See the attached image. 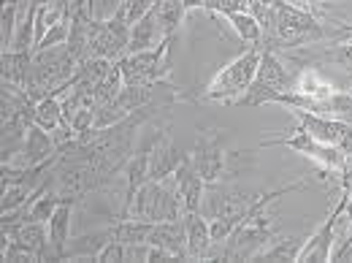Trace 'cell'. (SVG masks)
<instances>
[{
  "mask_svg": "<svg viewBox=\"0 0 352 263\" xmlns=\"http://www.w3.org/2000/svg\"><path fill=\"white\" fill-rule=\"evenodd\" d=\"M261 46H250L247 52H241L239 57H233L228 65H222L220 71L198 90H184L182 101L190 103H201V101H220V103H233L236 98H241L250 85L255 82L258 65H261Z\"/></svg>",
  "mask_w": 352,
  "mask_h": 263,
  "instance_id": "obj_1",
  "label": "cell"
},
{
  "mask_svg": "<svg viewBox=\"0 0 352 263\" xmlns=\"http://www.w3.org/2000/svg\"><path fill=\"white\" fill-rule=\"evenodd\" d=\"M296 85V74H290L279 57V52L263 49L261 52V65L255 74V82L250 85V90L236 98L233 103H228V109H258L265 103H274V98L279 92H290Z\"/></svg>",
  "mask_w": 352,
  "mask_h": 263,
  "instance_id": "obj_2",
  "label": "cell"
},
{
  "mask_svg": "<svg viewBox=\"0 0 352 263\" xmlns=\"http://www.w3.org/2000/svg\"><path fill=\"white\" fill-rule=\"evenodd\" d=\"M128 218L146 220V222H163V220L184 218V204L176 190L174 176L168 179H149L141 185L133 196V204L128 209Z\"/></svg>",
  "mask_w": 352,
  "mask_h": 263,
  "instance_id": "obj_3",
  "label": "cell"
},
{
  "mask_svg": "<svg viewBox=\"0 0 352 263\" xmlns=\"http://www.w3.org/2000/svg\"><path fill=\"white\" fill-rule=\"evenodd\" d=\"M258 147H287V149H293V152L309 158L311 163H317V166H320V176L339 174V171L344 169V163H347V155H344L339 147L317 141L314 136H309V131L301 123H296L290 131L279 133V136L261 138Z\"/></svg>",
  "mask_w": 352,
  "mask_h": 263,
  "instance_id": "obj_4",
  "label": "cell"
},
{
  "mask_svg": "<svg viewBox=\"0 0 352 263\" xmlns=\"http://www.w3.org/2000/svg\"><path fill=\"white\" fill-rule=\"evenodd\" d=\"M176 36H168L166 41L155 49L146 52H135V54H125L120 63L122 68V79L125 85H157V82H168L171 74V49H174Z\"/></svg>",
  "mask_w": 352,
  "mask_h": 263,
  "instance_id": "obj_5",
  "label": "cell"
},
{
  "mask_svg": "<svg viewBox=\"0 0 352 263\" xmlns=\"http://www.w3.org/2000/svg\"><path fill=\"white\" fill-rule=\"evenodd\" d=\"M261 193H247L233 182H206V196H204V207L201 212L209 220H228L233 228L244 220L247 209L255 204Z\"/></svg>",
  "mask_w": 352,
  "mask_h": 263,
  "instance_id": "obj_6",
  "label": "cell"
},
{
  "mask_svg": "<svg viewBox=\"0 0 352 263\" xmlns=\"http://www.w3.org/2000/svg\"><path fill=\"white\" fill-rule=\"evenodd\" d=\"M131 44V25L128 19L117 11L111 19L95 22L92 30V44H89V57H106V60H122L128 54Z\"/></svg>",
  "mask_w": 352,
  "mask_h": 263,
  "instance_id": "obj_7",
  "label": "cell"
},
{
  "mask_svg": "<svg viewBox=\"0 0 352 263\" xmlns=\"http://www.w3.org/2000/svg\"><path fill=\"white\" fill-rule=\"evenodd\" d=\"M287 63H296L298 68H317V65H333L342 71L352 74V44H309L301 49H290L285 52Z\"/></svg>",
  "mask_w": 352,
  "mask_h": 263,
  "instance_id": "obj_8",
  "label": "cell"
},
{
  "mask_svg": "<svg viewBox=\"0 0 352 263\" xmlns=\"http://www.w3.org/2000/svg\"><path fill=\"white\" fill-rule=\"evenodd\" d=\"M347 201H350V196L339 190V201H336V207L331 209V215L325 218V222H322V225H320L314 233H309V236H307V244H304V250H301V258H298V263H307V261L325 263V261H331V255H333V242H336V236H333V233H336V222H339V218L344 215Z\"/></svg>",
  "mask_w": 352,
  "mask_h": 263,
  "instance_id": "obj_9",
  "label": "cell"
},
{
  "mask_svg": "<svg viewBox=\"0 0 352 263\" xmlns=\"http://www.w3.org/2000/svg\"><path fill=\"white\" fill-rule=\"evenodd\" d=\"M225 133H201L195 141V149L190 152V160L204 182H217L225 176Z\"/></svg>",
  "mask_w": 352,
  "mask_h": 263,
  "instance_id": "obj_10",
  "label": "cell"
},
{
  "mask_svg": "<svg viewBox=\"0 0 352 263\" xmlns=\"http://www.w3.org/2000/svg\"><path fill=\"white\" fill-rule=\"evenodd\" d=\"M184 152H179V147L174 144L168 128H160L155 133V138L149 141V174L152 179H168L174 176V171L182 166Z\"/></svg>",
  "mask_w": 352,
  "mask_h": 263,
  "instance_id": "obj_11",
  "label": "cell"
},
{
  "mask_svg": "<svg viewBox=\"0 0 352 263\" xmlns=\"http://www.w3.org/2000/svg\"><path fill=\"white\" fill-rule=\"evenodd\" d=\"M146 244H155V247L171 253L176 261H190V258H187V231H184V218L155 222L152 231H149V236H146Z\"/></svg>",
  "mask_w": 352,
  "mask_h": 263,
  "instance_id": "obj_12",
  "label": "cell"
},
{
  "mask_svg": "<svg viewBox=\"0 0 352 263\" xmlns=\"http://www.w3.org/2000/svg\"><path fill=\"white\" fill-rule=\"evenodd\" d=\"M176 190L182 196V204H184V212H201L204 207V196H206V182L201 179V174L195 171L190 155H184L182 166L174 171Z\"/></svg>",
  "mask_w": 352,
  "mask_h": 263,
  "instance_id": "obj_13",
  "label": "cell"
},
{
  "mask_svg": "<svg viewBox=\"0 0 352 263\" xmlns=\"http://www.w3.org/2000/svg\"><path fill=\"white\" fill-rule=\"evenodd\" d=\"M74 207L76 201L65 198L54 215L49 218V244H52V261H65L68 258V242H71V222H74Z\"/></svg>",
  "mask_w": 352,
  "mask_h": 263,
  "instance_id": "obj_14",
  "label": "cell"
},
{
  "mask_svg": "<svg viewBox=\"0 0 352 263\" xmlns=\"http://www.w3.org/2000/svg\"><path fill=\"white\" fill-rule=\"evenodd\" d=\"M184 231H187V258H209L214 239H212V225L204 212H184Z\"/></svg>",
  "mask_w": 352,
  "mask_h": 263,
  "instance_id": "obj_15",
  "label": "cell"
},
{
  "mask_svg": "<svg viewBox=\"0 0 352 263\" xmlns=\"http://www.w3.org/2000/svg\"><path fill=\"white\" fill-rule=\"evenodd\" d=\"M57 155V141L49 131H44L41 125L30 123L28 128V138L22 147V155L16 158L19 166H41L46 160H52Z\"/></svg>",
  "mask_w": 352,
  "mask_h": 263,
  "instance_id": "obj_16",
  "label": "cell"
},
{
  "mask_svg": "<svg viewBox=\"0 0 352 263\" xmlns=\"http://www.w3.org/2000/svg\"><path fill=\"white\" fill-rule=\"evenodd\" d=\"M166 41V33L155 17V8L141 17L138 22L131 25V44H128V54H135V52H146V49H155Z\"/></svg>",
  "mask_w": 352,
  "mask_h": 263,
  "instance_id": "obj_17",
  "label": "cell"
},
{
  "mask_svg": "<svg viewBox=\"0 0 352 263\" xmlns=\"http://www.w3.org/2000/svg\"><path fill=\"white\" fill-rule=\"evenodd\" d=\"M0 63H3V82L6 85H16L22 90L28 87L30 74H33V49H28V52L8 49V52H3Z\"/></svg>",
  "mask_w": 352,
  "mask_h": 263,
  "instance_id": "obj_18",
  "label": "cell"
},
{
  "mask_svg": "<svg viewBox=\"0 0 352 263\" xmlns=\"http://www.w3.org/2000/svg\"><path fill=\"white\" fill-rule=\"evenodd\" d=\"M71 87H74V79H71ZM71 87H63V90H57V92H52V95H46V98H41V101L36 103L33 123H36V125H41V128L49 131V133H54L57 128H63V125H65L63 92H68Z\"/></svg>",
  "mask_w": 352,
  "mask_h": 263,
  "instance_id": "obj_19",
  "label": "cell"
},
{
  "mask_svg": "<svg viewBox=\"0 0 352 263\" xmlns=\"http://www.w3.org/2000/svg\"><path fill=\"white\" fill-rule=\"evenodd\" d=\"M307 244V236H287V239H274L258 261H290V263H298L301 258V250Z\"/></svg>",
  "mask_w": 352,
  "mask_h": 263,
  "instance_id": "obj_20",
  "label": "cell"
},
{
  "mask_svg": "<svg viewBox=\"0 0 352 263\" xmlns=\"http://www.w3.org/2000/svg\"><path fill=\"white\" fill-rule=\"evenodd\" d=\"M184 14H187V8H184L182 0H155V17H157L166 39L168 36H179V28L184 22Z\"/></svg>",
  "mask_w": 352,
  "mask_h": 263,
  "instance_id": "obj_21",
  "label": "cell"
},
{
  "mask_svg": "<svg viewBox=\"0 0 352 263\" xmlns=\"http://www.w3.org/2000/svg\"><path fill=\"white\" fill-rule=\"evenodd\" d=\"M225 19H228V25L236 30V36H239L244 44H250V46L263 44V28H261V22H258V17H255L252 11L230 14V17H225Z\"/></svg>",
  "mask_w": 352,
  "mask_h": 263,
  "instance_id": "obj_22",
  "label": "cell"
},
{
  "mask_svg": "<svg viewBox=\"0 0 352 263\" xmlns=\"http://www.w3.org/2000/svg\"><path fill=\"white\" fill-rule=\"evenodd\" d=\"M16 19H19V6L16 3H3V17H0V22H3V28H0L3 52L11 49V44H14V33H16V25H19Z\"/></svg>",
  "mask_w": 352,
  "mask_h": 263,
  "instance_id": "obj_23",
  "label": "cell"
},
{
  "mask_svg": "<svg viewBox=\"0 0 352 263\" xmlns=\"http://www.w3.org/2000/svg\"><path fill=\"white\" fill-rule=\"evenodd\" d=\"M328 44H352V22L347 19H336V28L328 30Z\"/></svg>",
  "mask_w": 352,
  "mask_h": 263,
  "instance_id": "obj_24",
  "label": "cell"
},
{
  "mask_svg": "<svg viewBox=\"0 0 352 263\" xmlns=\"http://www.w3.org/2000/svg\"><path fill=\"white\" fill-rule=\"evenodd\" d=\"M182 3H184L187 11H192V8H206V0H182Z\"/></svg>",
  "mask_w": 352,
  "mask_h": 263,
  "instance_id": "obj_25",
  "label": "cell"
},
{
  "mask_svg": "<svg viewBox=\"0 0 352 263\" xmlns=\"http://www.w3.org/2000/svg\"><path fill=\"white\" fill-rule=\"evenodd\" d=\"M314 3H320V6H328V0H314Z\"/></svg>",
  "mask_w": 352,
  "mask_h": 263,
  "instance_id": "obj_26",
  "label": "cell"
},
{
  "mask_svg": "<svg viewBox=\"0 0 352 263\" xmlns=\"http://www.w3.org/2000/svg\"><path fill=\"white\" fill-rule=\"evenodd\" d=\"M3 3H16V6H19V0H3Z\"/></svg>",
  "mask_w": 352,
  "mask_h": 263,
  "instance_id": "obj_27",
  "label": "cell"
},
{
  "mask_svg": "<svg viewBox=\"0 0 352 263\" xmlns=\"http://www.w3.org/2000/svg\"><path fill=\"white\" fill-rule=\"evenodd\" d=\"M350 95H352V87H350Z\"/></svg>",
  "mask_w": 352,
  "mask_h": 263,
  "instance_id": "obj_28",
  "label": "cell"
},
{
  "mask_svg": "<svg viewBox=\"0 0 352 263\" xmlns=\"http://www.w3.org/2000/svg\"><path fill=\"white\" fill-rule=\"evenodd\" d=\"M350 160H352V155H350Z\"/></svg>",
  "mask_w": 352,
  "mask_h": 263,
  "instance_id": "obj_29",
  "label": "cell"
},
{
  "mask_svg": "<svg viewBox=\"0 0 352 263\" xmlns=\"http://www.w3.org/2000/svg\"><path fill=\"white\" fill-rule=\"evenodd\" d=\"M206 3H209V0H206Z\"/></svg>",
  "mask_w": 352,
  "mask_h": 263,
  "instance_id": "obj_30",
  "label": "cell"
},
{
  "mask_svg": "<svg viewBox=\"0 0 352 263\" xmlns=\"http://www.w3.org/2000/svg\"><path fill=\"white\" fill-rule=\"evenodd\" d=\"M350 258H352V255H350Z\"/></svg>",
  "mask_w": 352,
  "mask_h": 263,
  "instance_id": "obj_31",
  "label": "cell"
}]
</instances>
